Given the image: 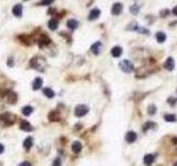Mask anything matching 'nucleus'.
<instances>
[{
	"label": "nucleus",
	"mask_w": 177,
	"mask_h": 166,
	"mask_svg": "<svg viewBox=\"0 0 177 166\" xmlns=\"http://www.w3.org/2000/svg\"><path fill=\"white\" fill-rule=\"evenodd\" d=\"M120 68L121 70L123 71V72H125V73H130V72H132L133 70H134V65H133V63L130 60H122L120 62Z\"/></svg>",
	"instance_id": "nucleus-1"
},
{
	"label": "nucleus",
	"mask_w": 177,
	"mask_h": 166,
	"mask_svg": "<svg viewBox=\"0 0 177 166\" xmlns=\"http://www.w3.org/2000/svg\"><path fill=\"white\" fill-rule=\"evenodd\" d=\"M42 63H45L44 62V59H40V58H38V56H36V58H33V59H31V62H30V64H31L32 68L37 69V70H43V65H42Z\"/></svg>",
	"instance_id": "nucleus-2"
},
{
	"label": "nucleus",
	"mask_w": 177,
	"mask_h": 166,
	"mask_svg": "<svg viewBox=\"0 0 177 166\" xmlns=\"http://www.w3.org/2000/svg\"><path fill=\"white\" fill-rule=\"evenodd\" d=\"M89 112V107L86 106V105L84 104H80L78 105L75 107V110H74V113H75L76 116L81 117V116H84L86 113Z\"/></svg>",
	"instance_id": "nucleus-3"
},
{
	"label": "nucleus",
	"mask_w": 177,
	"mask_h": 166,
	"mask_svg": "<svg viewBox=\"0 0 177 166\" xmlns=\"http://www.w3.org/2000/svg\"><path fill=\"white\" fill-rule=\"evenodd\" d=\"M100 16H101V10L97 9V8H94V9H92V10L90 11V13H89V20H90V21L96 20Z\"/></svg>",
	"instance_id": "nucleus-4"
},
{
	"label": "nucleus",
	"mask_w": 177,
	"mask_h": 166,
	"mask_svg": "<svg viewBox=\"0 0 177 166\" xmlns=\"http://www.w3.org/2000/svg\"><path fill=\"white\" fill-rule=\"evenodd\" d=\"M122 11H123V5L121 2H115L113 7H112V14L119 16V14H121Z\"/></svg>",
	"instance_id": "nucleus-5"
},
{
	"label": "nucleus",
	"mask_w": 177,
	"mask_h": 166,
	"mask_svg": "<svg viewBox=\"0 0 177 166\" xmlns=\"http://www.w3.org/2000/svg\"><path fill=\"white\" fill-rule=\"evenodd\" d=\"M164 68L166 70H168V71H173L174 70V68H175V61H174V59L172 56L166 59V61L164 63Z\"/></svg>",
	"instance_id": "nucleus-6"
},
{
	"label": "nucleus",
	"mask_w": 177,
	"mask_h": 166,
	"mask_svg": "<svg viewBox=\"0 0 177 166\" xmlns=\"http://www.w3.org/2000/svg\"><path fill=\"white\" fill-rule=\"evenodd\" d=\"M38 41H39L40 47H43V45H47V44H50L51 43L50 38L48 37L47 34H44V33H41V36H40Z\"/></svg>",
	"instance_id": "nucleus-7"
},
{
	"label": "nucleus",
	"mask_w": 177,
	"mask_h": 166,
	"mask_svg": "<svg viewBox=\"0 0 177 166\" xmlns=\"http://www.w3.org/2000/svg\"><path fill=\"white\" fill-rule=\"evenodd\" d=\"M102 50V43L100 41H97V42H95L92 47H91V51H92V53H94V54H99L100 52H101Z\"/></svg>",
	"instance_id": "nucleus-8"
},
{
	"label": "nucleus",
	"mask_w": 177,
	"mask_h": 166,
	"mask_svg": "<svg viewBox=\"0 0 177 166\" xmlns=\"http://www.w3.org/2000/svg\"><path fill=\"white\" fill-rule=\"evenodd\" d=\"M136 138H137V134H136L135 132H133V131H130V132L126 134V136H125V140H126L128 143L135 142L136 141Z\"/></svg>",
	"instance_id": "nucleus-9"
},
{
	"label": "nucleus",
	"mask_w": 177,
	"mask_h": 166,
	"mask_svg": "<svg viewBox=\"0 0 177 166\" xmlns=\"http://www.w3.org/2000/svg\"><path fill=\"white\" fill-rule=\"evenodd\" d=\"M154 160H155V156L153 154H147L144 157V164L146 166H151L154 163Z\"/></svg>",
	"instance_id": "nucleus-10"
},
{
	"label": "nucleus",
	"mask_w": 177,
	"mask_h": 166,
	"mask_svg": "<svg viewBox=\"0 0 177 166\" xmlns=\"http://www.w3.org/2000/svg\"><path fill=\"white\" fill-rule=\"evenodd\" d=\"M67 25H68V28L71 29V30H75L76 28H78V25H79V22H78V20H75V19H69L68 22H67Z\"/></svg>",
	"instance_id": "nucleus-11"
},
{
	"label": "nucleus",
	"mask_w": 177,
	"mask_h": 166,
	"mask_svg": "<svg viewBox=\"0 0 177 166\" xmlns=\"http://www.w3.org/2000/svg\"><path fill=\"white\" fill-rule=\"evenodd\" d=\"M12 13L13 16H16V17H21V14H22V6L20 3L16 5L12 8Z\"/></svg>",
	"instance_id": "nucleus-12"
},
{
	"label": "nucleus",
	"mask_w": 177,
	"mask_h": 166,
	"mask_svg": "<svg viewBox=\"0 0 177 166\" xmlns=\"http://www.w3.org/2000/svg\"><path fill=\"white\" fill-rule=\"evenodd\" d=\"M58 25H59V21H58L57 19H51L50 21L48 22V27H49V29L52 31L57 30Z\"/></svg>",
	"instance_id": "nucleus-13"
},
{
	"label": "nucleus",
	"mask_w": 177,
	"mask_h": 166,
	"mask_svg": "<svg viewBox=\"0 0 177 166\" xmlns=\"http://www.w3.org/2000/svg\"><path fill=\"white\" fill-rule=\"evenodd\" d=\"M122 52H123V50H122L121 47H114V48H112V50H111V54L113 55L114 58H119V56H121Z\"/></svg>",
	"instance_id": "nucleus-14"
},
{
	"label": "nucleus",
	"mask_w": 177,
	"mask_h": 166,
	"mask_svg": "<svg viewBox=\"0 0 177 166\" xmlns=\"http://www.w3.org/2000/svg\"><path fill=\"white\" fill-rule=\"evenodd\" d=\"M42 83H43V81H42L41 78H37V79H34L33 83H32V87H33V90H39V89H41Z\"/></svg>",
	"instance_id": "nucleus-15"
},
{
	"label": "nucleus",
	"mask_w": 177,
	"mask_h": 166,
	"mask_svg": "<svg viewBox=\"0 0 177 166\" xmlns=\"http://www.w3.org/2000/svg\"><path fill=\"white\" fill-rule=\"evenodd\" d=\"M81 149H82V145H81L80 142H74V143L72 144V151H73L74 153H80Z\"/></svg>",
	"instance_id": "nucleus-16"
},
{
	"label": "nucleus",
	"mask_w": 177,
	"mask_h": 166,
	"mask_svg": "<svg viewBox=\"0 0 177 166\" xmlns=\"http://www.w3.org/2000/svg\"><path fill=\"white\" fill-rule=\"evenodd\" d=\"M20 127H21V129L25 131V132H30L32 129V126L30 125V123H29L28 121H23V122L21 123V125H20Z\"/></svg>",
	"instance_id": "nucleus-17"
},
{
	"label": "nucleus",
	"mask_w": 177,
	"mask_h": 166,
	"mask_svg": "<svg viewBox=\"0 0 177 166\" xmlns=\"http://www.w3.org/2000/svg\"><path fill=\"white\" fill-rule=\"evenodd\" d=\"M156 40H157V42L159 43H163L165 42V40H166V34H165L164 32H157L156 33Z\"/></svg>",
	"instance_id": "nucleus-18"
},
{
	"label": "nucleus",
	"mask_w": 177,
	"mask_h": 166,
	"mask_svg": "<svg viewBox=\"0 0 177 166\" xmlns=\"http://www.w3.org/2000/svg\"><path fill=\"white\" fill-rule=\"evenodd\" d=\"M43 94L47 96V98H53L54 96V92H53V90H51L50 87H45L43 89Z\"/></svg>",
	"instance_id": "nucleus-19"
},
{
	"label": "nucleus",
	"mask_w": 177,
	"mask_h": 166,
	"mask_svg": "<svg viewBox=\"0 0 177 166\" xmlns=\"http://www.w3.org/2000/svg\"><path fill=\"white\" fill-rule=\"evenodd\" d=\"M164 120L166 122H171V123H173V122L176 121V116H175L174 114H165Z\"/></svg>",
	"instance_id": "nucleus-20"
},
{
	"label": "nucleus",
	"mask_w": 177,
	"mask_h": 166,
	"mask_svg": "<svg viewBox=\"0 0 177 166\" xmlns=\"http://www.w3.org/2000/svg\"><path fill=\"white\" fill-rule=\"evenodd\" d=\"M23 146L25 149H29L32 146V138L31 137H27L25 141H23Z\"/></svg>",
	"instance_id": "nucleus-21"
},
{
	"label": "nucleus",
	"mask_w": 177,
	"mask_h": 166,
	"mask_svg": "<svg viewBox=\"0 0 177 166\" xmlns=\"http://www.w3.org/2000/svg\"><path fill=\"white\" fill-rule=\"evenodd\" d=\"M139 9H141V7L139 5H133V6L130 7V11L133 14H137L139 12Z\"/></svg>",
	"instance_id": "nucleus-22"
},
{
	"label": "nucleus",
	"mask_w": 177,
	"mask_h": 166,
	"mask_svg": "<svg viewBox=\"0 0 177 166\" xmlns=\"http://www.w3.org/2000/svg\"><path fill=\"white\" fill-rule=\"evenodd\" d=\"M32 112H33V109H32L31 106H25L23 109H22V113L25 114V115H30Z\"/></svg>",
	"instance_id": "nucleus-23"
},
{
	"label": "nucleus",
	"mask_w": 177,
	"mask_h": 166,
	"mask_svg": "<svg viewBox=\"0 0 177 166\" xmlns=\"http://www.w3.org/2000/svg\"><path fill=\"white\" fill-rule=\"evenodd\" d=\"M137 27H139V25H137V22H136V21H133V22H131V23H130V25H127V30H136V29H137Z\"/></svg>",
	"instance_id": "nucleus-24"
},
{
	"label": "nucleus",
	"mask_w": 177,
	"mask_h": 166,
	"mask_svg": "<svg viewBox=\"0 0 177 166\" xmlns=\"http://www.w3.org/2000/svg\"><path fill=\"white\" fill-rule=\"evenodd\" d=\"M53 1H54V0H41V1H39L37 5H41V6H50Z\"/></svg>",
	"instance_id": "nucleus-25"
},
{
	"label": "nucleus",
	"mask_w": 177,
	"mask_h": 166,
	"mask_svg": "<svg viewBox=\"0 0 177 166\" xmlns=\"http://www.w3.org/2000/svg\"><path fill=\"white\" fill-rule=\"evenodd\" d=\"M169 13H171V11H169L168 9H164V10H162V11L159 12V16H161L162 18H166L167 16H169Z\"/></svg>",
	"instance_id": "nucleus-26"
},
{
	"label": "nucleus",
	"mask_w": 177,
	"mask_h": 166,
	"mask_svg": "<svg viewBox=\"0 0 177 166\" xmlns=\"http://www.w3.org/2000/svg\"><path fill=\"white\" fill-rule=\"evenodd\" d=\"M135 31H137L139 33H143V34H150V31L145 29V28H141V27H137V29Z\"/></svg>",
	"instance_id": "nucleus-27"
},
{
	"label": "nucleus",
	"mask_w": 177,
	"mask_h": 166,
	"mask_svg": "<svg viewBox=\"0 0 177 166\" xmlns=\"http://www.w3.org/2000/svg\"><path fill=\"white\" fill-rule=\"evenodd\" d=\"M61 163H62L61 158H60V157H58V158H56V160H53V164H52V165H53V166H61Z\"/></svg>",
	"instance_id": "nucleus-28"
},
{
	"label": "nucleus",
	"mask_w": 177,
	"mask_h": 166,
	"mask_svg": "<svg viewBox=\"0 0 177 166\" xmlns=\"http://www.w3.org/2000/svg\"><path fill=\"white\" fill-rule=\"evenodd\" d=\"M155 112H156V107H155V105H151V106H150V107H148V113H150V114H155Z\"/></svg>",
	"instance_id": "nucleus-29"
},
{
	"label": "nucleus",
	"mask_w": 177,
	"mask_h": 166,
	"mask_svg": "<svg viewBox=\"0 0 177 166\" xmlns=\"http://www.w3.org/2000/svg\"><path fill=\"white\" fill-rule=\"evenodd\" d=\"M20 166H31V164L29 162H23V163L20 164Z\"/></svg>",
	"instance_id": "nucleus-30"
},
{
	"label": "nucleus",
	"mask_w": 177,
	"mask_h": 166,
	"mask_svg": "<svg viewBox=\"0 0 177 166\" xmlns=\"http://www.w3.org/2000/svg\"><path fill=\"white\" fill-rule=\"evenodd\" d=\"M172 12H173V14H174V16H177V6L174 7V9H173V11H172Z\"/></svg>",
	"instance_id": "nucleus-31"
},
{
	"label": "nucleus",
	"mask_w": 177,
	"mask_h": 166,
	"mask_svg": "<svg viewBox=\"0 0 177 166\" xmlns=\"http://www.w3.org/2000/svg\"><path fill=\"white\" fill-rule=\"evenodd\" d=\"M3 151H5V147H3V145H2V144H0V154L3 153Z\"/></svg>",
	"instance_id": "nucleus-32"
},
{
	"label": "nucleus",
	"mask_w": 177,
	"mask_h": 166,
	"mask_svg": "<svg viewBox=\"0 0 177 166\" xmlns=\"http://www.w3.org/2000/svg\"><path fill=\"white\" fill-rule=\"evenodd\" d=\"M167 102H171L172 103V105H174V103H175V100H174V98H168V100H167Z\"/></svg>",
	"instance_id": "nucleus-33"
},
{
	"label": "nucleus",
	"mask_w": 177,
	"mask_h": 166,
	"mask_svg": "<svg viewBox=\"0 0 177 166\" xmlns=\"http://www.w3.org/2000/svg\"><path fill=\"white\" fill-rule=\"evenodd\" d=\"M54 11H56L54 9H49V10H48V13H49V14H52V13L54 12Z\"/></svg>",
	"instance_id": "nucleus-34"
},
{
	"label": "nucleus",
	"mask_w": 177,
	"mask_h": 166,
	"mask_svg": "<svg viewBox=\"0 0 177 166\" xmlns=\"http://www.w3.org/2000/svg\"><path fill=\"white\" fill-rule=\"evenodd\" d=\"M175 166H177V163H176V164H175Z\"/></svg>",
	"instance_id": "nucleus-35"
}]
</instances>
